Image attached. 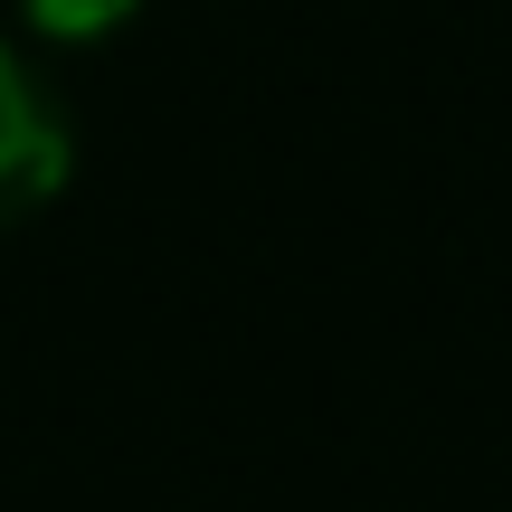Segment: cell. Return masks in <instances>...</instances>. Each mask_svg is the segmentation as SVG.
Returning a JSON list of instances; mask_svg holds the SVG:
<instances>
[{
  "mask_svg": "<svg viewBox=\"0 0 512 512\" xmlns=\"http://www.w3.org/2000/svg\"><path fill=\"white\" fill-rule=\"evenodd\" d=\"M38 19H48V29H105L114 10H133V0H29Z\"/></svg>",
  "mask_w": 512,
  "mask_h": 512,
  "instance_id": "cell-2",
  "label": "cell"
},
{
  "mask_svg": "<svg viewBox=\"0 0 512 512\" xmlns=\"http://www.w3.org/2000/svg\"><path fill=\"white\" fill-rule=\"evenodd\" d=\"M57 171H67V114H57V95L29 76V57L0 38V219L48 200Z\"/></svg>",
  "mask_w": 512,
  "mask_h": 512,
  "instance_id": "cell-1",
  "label": "cell"
}]
</instances>
